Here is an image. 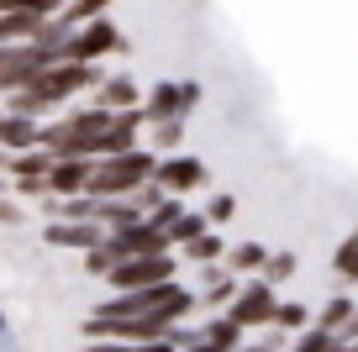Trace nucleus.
<instances>
[{
  "label": "nucleus",
  "instance_id": "1",
  "mask_svg": "<svg viewBox=\"0 0 358 352\" xmlns=\"http://www.w3.org/2000/svg\"><path fill=\"white\" fill-rule=\"evenodd\" d=\"M90 79H95V74H90L85 64H53V68H43L22 95H11V116H37V110L58 105L69 89H85Z\"/></svg>",
  "mask_w": 358,
  "mask_h": 352
},
{
  "label": "nucleus",
  "instance_id": "2",
  "mask_svg": "<svg viewBox=\"0 0 358 352\" xmlns=\"http://www.w3.org/2000/svg\"><path fill=\"white\" fill-rule=\"evenodd\" d=\"M148 174H153V158L122 153V158H111V163L90 168V195H127V189H137Z\"/></svg>",
  "mask_w": 358,
  "mask_h": 352
},
{
  "label": "nucleus",
  "instance_id": "3",
  "mask_svg": "<svg viewBox=\"0 0 358 352\" xmlns=\"http://www.w3.org/2000/svg\"><path fill=\"white\" fill-rule=\"evenodd\" d=\"M169 274H174V263H169V258H127V263H116V268H111V279L127 289V295L169 284Z\"/></svg>",
  "mask_w": 358,
  "mask_h": 352
},
{
  "label": "nucleus",
  "instance_id": "4",
  "mask_svg": "<svg viewBox=\"0 0 358 352\" xmlns=\"http://www.w3.org/2000/svg\"><path fill=\"white\" fill-rule=\"evenodd\" d=\"M274 289L268 284H253V289H243L237 295V305H232V326L243 331V326H264V321H274Z\"/></svg>",
  "mask_w": 358,
  "mask_h": 352
},
{
  "label": "nucleus",
  "instance_id": "5",
  "mask_svg": "<svg viewBox=\"0 0 358 352\" xmlns=\"http://www.w3.org/2000/svg\"><path fill=\"white\" fill-rule=\"evenodd\" d=\"M106 47H116V32H111L106 22H95L90 32H79V37H74V43H69L58 58H64V64H85V68H90V58H101Z\"/></svg>",
  "mask_w": 358,
  "mask_h": 352
},
{
  "label": "nucleus",
  "instance_id": "6",
  "mask_svg": "<svg viewBox=\"0 0 358 352\" xmlns=\"http://www.w3.org/2000/svg\"><path fill=\"white\" fill-rule=\"evenodd\" d=\"M79 184H90V163H85V158H53V168H48V189H53V195H74Z\"/></svg>",
  "mask_w": 358,
  "mask_h": 352
},
{
  "label": "nucleus",
  "instance_id": "7",
  "mask_svg": "<svg viewBox=\"0 0 358 352\" xmlns=\"http://www.w3.org/2000/svg\"><path fill=\"white\" fill-rule=\"evenodd\" d=\"M153 179H158L164 189H195V184L206 179V168L195 163V158H169L164 168H153Z\"/></svg>",
  "mask_w": 358,
  "mask_h": 352
},
{
  "label": "nucleus",
  "instance_id": "8",
  "mask_svg": "<svg viewBox=\"0 0 358 352\" xmlns=\"http://www.w3.org/2000/svg\"><path fill=\"white\" fill-rule=\"evenodd\" d=\"M190 100H195V85H179V89H174V85H164V89H153V110L164 116V122L174 116V110H185Z\"/></svg>",
  "mask_w": 358,
  "mask_h": 352
},
{
  "label": "nucleus",
  "instance_id": "9",
  "mask_svg": "<svg viewBox=\"0 0 358 352\" xmlns=\"http://www.w3.org/2000/svg\"><path fill=\"white\" fill-rule=\"evenodd\" d=\"M37 27H43V16H32V11H6V16H0V43L27 37V32H37Z\"/></svg>",
  "mask_w": 358,
  "mask_h": 352
},
{
  "label": "nucleus",
  "instance_id": "10",
  "mask_svg": "<svg viewBox=\"0 0 358 352\" xmlns=\"http://www.w3.org/2000/svg\"><path fill=\"white\" fill-rule=\"evenodd\" d=\"M32 122H27V116H6V122H0V147H27L32 142Z\"/></svg>",
  "mask_w": 358,
  "mask_h": 352
},
{
  "label": "nucleus",
  "instance_id": "11",
  "mask_svg": "<svg viewBox=\"0 0 358 352\" xmlns=\"http://www.w3.org/2000/svg\"><path fill=\"white\" fill-rule=\"evenodd\" d=\"M201 231H206L201 216H179L174 226H169V237H179V242H201Z\"/></svg>",
  "mask_w": 358,
  "mask_h": 352
},
{
  "label": "nucleus",
  "instance_id": "12",
  "mask_svg": "<svg viewBox=\"0 0 358 352\" xmlns=\"http://www.w3.org/2000/svg\"><path fill=\"white\" fill-rule=\"evenodd\" d=\"M48 242H95V226H48Z\"/></svg>",
  "mask_w": 358,
  "mask_h": 352
},
{
  "label": "nucleus",
  "instance_id": "13",
  "mask_svg": "<svg viewBox=\"0 0 358 352\" xmlns=\"http://www.w3.org/2000/svg\"><path fill=\"white\" fill-rule=\"evenodd\" d=\"M337 274H343V279H358V237H353V242H343V247H337Z\"/></svg>",
  "mask_w": 358,
  "mask_h": 352
},
{
  "label": "nucleus",
  "instance_id": "14",
  "mask_svg": "<svg viewBox=\"0 0 358 352\" xmlns=\"http://www.w3.org/2000/svg\"><path fill=\"white\" fill-rule=\"evenodd\" d=\"M295 352H343V347L332 342V331H311V337L295 342Z\"/></svg>",
  "mask_w": 358,
  "mask_h": 352
},
{
  "label": "nucleus",
  "instance_id": "15",
  "mask_svg": "<svg viewBox=\"0 0 358 352\" xmlns=\"http://www.w3.org/2000/svg\"><path fill=\"white\" fill-rule=\"evenodd\" d=\"M106 105H137V89L127 85V79H111V85H106Z\"/></svg>",
  "mask_w": 358,
  "mask_h": 352
},
{
  "label": "nucleus",
  "instance_id": "16",
  "mask_svg": "<svg viewBox=\"0 0 358 352\" xmlns=\"http://www.w3.org/2000/svg\"><path fill=\"white\" fill-rule=\"evenodd\" d=\"M232 263H237V268H264L268 258H264V247L248 242V247H237V253H232Z\"/></svg>",
  "mask_w": 358,
  "mask_h": 352
},
{
  "label": "nucleus",
  "instance_id": "17",
  "mask_svg": "<svg viewBox=\"0 0 358 352\" xmlns=\"http://www.w3.org/2000/svg\"><path fill=\"white\" fill-rule=\"evenodd\" d=\"M353 316V305H348V300H332V305H327V316H322V331H332V326H343V321Z\"/></svg>",
  "mask_w": 358,
  "mask_h": 352
},
{
  "label": "nucleus",
  "instance_id": "18",
  "mask_svg": "<svg viewBox=\"0 0 358 352\" xmlns=\"http://www.w3.org/2000/svg\"><path fill=\"white\" fill-rule=\"evenodd\" d=\"M58 0H6V11H32V16H43V11H53Z\"/></svg>",
  "mask_w": 358,
  "mask_h": 352
},
{
  "label": "nucleus",
  "instance_id": "19",
  "mask_svg": "<svg viewBox=\"0 0 358 352\" xmlns=\"http://www.w3.org/2000/svg\"><path fill=\"white\" fill-rule=\"evenodd\" d=\"M158 147H174L179 142V122H158V137H153Z\"/></svg>",
  "mask_w": 358,
  "mask_h": 352
},
{
  "label": "nucleus",
  "instance_id": "20",
  "mask_svg": "<svg viewBox=\"0 0 358 352\" xmlns=\"http://www.w3.org/2000/svg\"><path fill=\"white\" fill-rule=\"evenodd\" d=\"M222 253V242L216 237H201V242H190V258H216Z\"/></svg>",
  "mask_w": 358,
  "mask_h": 352
},
{
  "label": "nucleus",
  "instance_id": "21",
  "mask_svg": "<svg viewBox=\"0 0 358 352\" xmlns=\"http://www.w3.org/2000/svg\"><path fill=\"white\" fill-rule=\"evenodd\" d=\"M274 321H280V326H301L306 310H301V305H285V310H274Z\"/></svg>",
  "mask_w": 358,
  "mask_h": 352
},
{
  "label": "nucleus",
  "instance_id": "22",
  "mask_svg": "<svg viewBox=\"0 0 358 352\" xmlns=\"http://www.w3.org/2000/svg\"><path fill=\"white\" fill-rule=\"evenodd\" d=\"M290 268H295V258H268V279H285V274H290Z\"/></svg>",
  "mask_w": 358,
  "mask_h": 352
},
{
  "label": "nucleus",
  "instance_id": "23",
  "mask_svg": "<svg viewBox=\"0 0 358 352\" xmlns=\"http://www.w3.org/2000/svg\"><path fill=\"white\" fill-rule=\"evenodd\" d=\"M95 11H106V0H79L74 16H85V22H95Z\"/></svg>",
  "mask_w": 358,
  "mask_h": 352
},
{
  "label": "nucleus",
  "instance_id": "24",
  "mask_svg": "<svg viewBox=\"0 0 358 352\" xmlns=\"http://www.w3.org/2000/svg\"><path fill=\"white\" fill-rule=\"evenodd\" d=\"M227 216H232V200L222 195V200H216V205H211V221H227Z\"/></svg>",
  "mask_w": 358,
  "mask_h": 352
},
{
  "label": "nucleus",
  "instance_id": "25",
  "mask_svg": "<svg viewBox=\"0 0 358 352\" xmlns=\"http://www.w3.org/2000/svg\"><path fill=\"white\" fill-rule=\"evenodd\" d=\"M343 352H358V342H353V347H343Z\"/></svg>",
  "mask_w": 358,
  "mask_h": 352
},
{
  "label": "nucleus",
  "instance_id": "26",
  "mask_svg": "<svg viewBox=\"0 0 358 352\" xmlns=\"http://www.w3.org/2000/svg\"><path fill=\"white\" fill-rule=\"evenodd\" d=\"M0 16H6V0H0Z\"/></svg>",
  "mask_w": 358,
  "mask_h": 352
}]
</instances>
